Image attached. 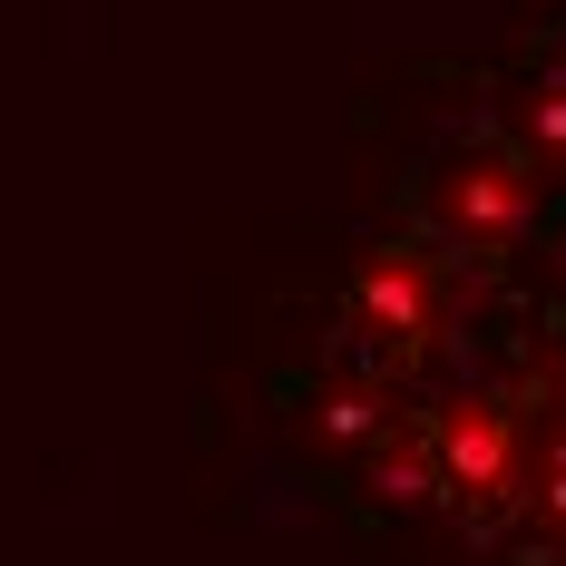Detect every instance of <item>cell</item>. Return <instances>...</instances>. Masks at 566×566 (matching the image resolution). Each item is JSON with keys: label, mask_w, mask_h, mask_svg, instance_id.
<instances>
[{"label": "cell", "mask_w": 566, "mask_h": 566, "mask_svg": "<svg viewBox=\"0 0 566 566\" xmlns=\"http://www.w3.org/2000/svg\"><path fill=\"white\" fill-rule=\"evenodd\" d=\"M361 303H371V313H381V323H420V283L400 274V264H381V274L361 283Z\"/></svg>", "instance_id": "3957f363"}, {"label": "cell", "mask_w": 566, "mask_h": 566, "mask_svg": "<svg viewBox=\"0 0 566 566\" xmlns=\"http://www.w3.org/2000/svg\"><path fill=\"white\" fill-rule=\"evenodd\" d=\"M440 469L469 479V489H509V430H499V410H469L450 440H440Z\"/></svg>", "instance_id": "6da1fadb"}, {"label": "cell", "mask_w": 566, "mask_h": 566, "mask_svg": "<svg viewBox=\"0 0 566 566\" xmlns=\"http://www.w3.org/2000/svg\"><path fill=\"white\" fill-rule=\"evenodd\" d=\"M459 216H469V226H489V234H509L517 216H527V196H517L509 176H469V186H459Z\"/></svg>", "instance_id": "7a4b0ae2"}]
</instances>
